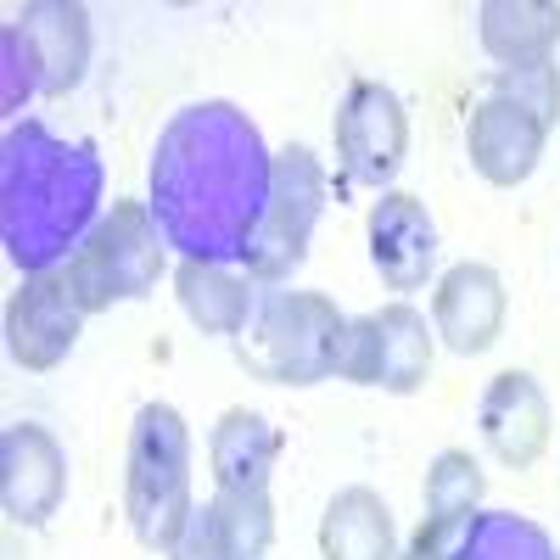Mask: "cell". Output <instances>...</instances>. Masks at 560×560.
Masks as SVG:
<instances>
[{
  "label": "cell",
  "mask_w": 560,
  "mask_h": 560,
  "mask_svg": "<svg viewBox=\"0 0 560 560\" xmlns=\"http://www.w3.org/2000/svg\"><path fill=\"white\" fill-rule=\"evenodd\" d=\"M275 158L253 118L230 102L185 107L152 158V219L185 258H242L269 208Z\"/></svg>",
  "instance_id": "cell-1"
},
{
  "label": "cell",
  "mask_w": 560,
  "mask_h": 560,
  "mask_svg": "<svg viewBox=\"0 0 560 560\" xmlns=\"http://www.w3.org/2000/svg\"><path fill=\"white\" fill-rule=\"evenodd\" d=\"M102 202V163L84 140H57L39 118L7 129L0 147V230L23 275L62 269L90 236Z\"/></svg>",
  "instance_id": "cell-2"
},
{
  "label": "cell",
  "mask_w": 560,
  "mask_h": 560,
  "mask_svg": "<svg viewBox=\"0 0 560 560\" xmlns=\"http://www.w3.org/2000/svg\"><path fill=\"white\" fill-rule=\"evenodd\" d=\"M348 314L325 292H269L253 325L236 337V359L247 376L269 387H314L342 370Z\"/></svg>",
  "instance_id": "cell-3"
},
{
  "label": "cell",
  "mask_w": 560,
  "mask_h": 560,
  "mask_svg": "<svg viewBox=\"0 0 560 560\" xmlns=\"http://www.w3.org/2000/svg\"><path fill=\"white\" fill-rule=\"evenodd\" d=\"M191 432L174 404H140L129 427L124 516L147 549H174L191 522Z\"/></svg>",
  "instance_id": "cell-4"
},
{
  "label": "cell",
  "mask_w": 560,
  "mask_h": 560,
  "mask_svg": "<svg viewBox=\"0 0 560 560\" xmlns=\"http://www.w3.org/2000/svg\"><path fill=\"white\" fill-rule=\"evenodd\" d=\"M163 247L168 242L147 202H113L62 264L73 303L84 314H107L113 303L147 298L163 275Z\"/></svg>",
  "instance_id": "cell-5"
},
{
  "label": "cell",
  "mask_w": 560,
  "mask_h": 560,
  "mask_svg": "<svg viewBox=\"0 0 560 560\" xmlns=\"http://www.w3.org/2000/svg\"><path fill=\"white\" fill-rule=\"evenodd\" d=\"M325 168L308 147H287L275 152V179H269V208L253 230V242L242 253L253 280H292L308 258L314 224L325 213Z\"/></svg>",
  "instance_id": "cell-6"
},
{
  "label": "cell",
  "mask_w": 560,
  "mask_h": 560,
  "mask_svg": "<svg viewBox=\"0 0 560 560\" xmlns=\"http://www.w3.org/2000/svg\"><path fill=\"white\" fill-rule=\"evenodd\" d=\"M432 353H438V331L427 325V314L409 303H382L348 319V348L337 376L353 387H382L393 398H409L427 387Z\"/></svg>",
  "instance_id": "cell-7"
},
{
  "label": "cell",
  "mask_w": 560,
  "mask_h": 560,
  "mask_svg": "<svg viewBox=\"0 0 560 560\" xmlns=\"http://www.w3.org/2000/svg\"><path fill=\"white\" fill-rule=\"evenodd\" d=\"M337 163L353 185H382L404 168V152H409V113L398 102V90L382 84V79H353L348 96L337 107Z\"/></svg>",
  "instance_id": "cell-8"
},
{
  "label": "cell",
  "mask_w": 560,
  "mask_h": 560,
  "mask_svg": "<svg viewBox=\"0 0 560 560\" xmlns=\"http://www.w3.org/2000/svg\"><path fill=\"white\" fill-rule=\"evenodd\" d=\"M84 331V308L68 292L62 269L23 275V287L7 303V353L23 370H57Z\"/></svg>",
  "instance_id": "cell-9"
},
{
  "label": "cell",
  "mask_w": 560,
  "mask_h": 560,
  "mask_svg": "<svg viewBox=\"0 0 560 560\" xmlns=\"http://www.w3.org/2000/svg\"><path fill=\"white\" fill-rule=\"evenodd\" d=\"M68 499V454L62 443L18 420V427L0 432V504H7V522L18 527H45Z\"/></svg>",
  "instance_id": "cell-10"
},
{
  "label": "cell",
  "mask_w": 560,
  "mask_h": 560,
  "mask_svg": "<svg viewBox=\"0 0 560 560\" xmlns=\"http://www.w3.org/2000/svg\"><path fill=\"white\" fill-rule=\"evenodd\" d=\"M364 242H370V264H376V275L393 292H420L427 275L438 269V253H443L438 247V219L409 191H382L370 202Z\"/></svg>",
  "instance_id": "cell-11"
},
{
  "label": "cell",
  "mask_w": 560,
  "mask_h": 560,
  "mask_svg": "<svg viewBox=\"0 0 560 560\" xmlns=\"http://www.w3.org/2000/svg\"><path fill=\"white\" fill-rule=\"evenodd\" d=\"M432 331L459 359H482L499 342V331H504V280H499L493 264L465 258V264L443 269L438 292H432Z\"/></svg>",
  "instance_id": "cell-12"
},
{
  "label": "cell",
  "mask_w": 560,
  "mask_h": 560,
  "mask_svg": "<svg viewBox=\"0 0 560 560\" xmlns=\"http://www.w3.org/2000/svg\"><path fill=\"white\" fill-rule=\"evenodd\" d=\"M482 443L510 471H533L549 448V393L533 370H499L477 404Z\"/></svg>",
  "instance_id": "cell-13"
},
{
  "label": "cell",
  "mask_w": 560,
  "mask_h": 560,
  "mask_svg": "<svg viewBox=\"0 0 560 560\" xmlns=\"http://www.w3.org/2000/svg\"><path fill=\"white\" fill-rule=\"evenodd\" d=\"M18 39L34 62V79H39V96H68V90L84 84V68H90V12L79 0H34V7L18 12Z\"/></svg>",
  "instance_id": "cell-14"
},
{
  "label": "cell",
  "mask_w": 560,
  "mask_h": 560,
  "mask_svg": "<svg viewBox=\"0 0 560 560\" xmlns=\"http://www.w3.org/2000/svg\"><path fill=\"white\" fill-rule=\"evenodd\" d=\"M544 147H549V124H538L527 107L504 96H488L471 113V129H465V158L499 191H516L522 179H533V168L544 163Z\"/></svg>",
  "instance_id": "cell-15"
},
{
  "label": "cell",
  "mask_w": 560,
  "mask_h": 560,
  "mask_svg": "<svg viewBox=\"0 0 560 560\" xmlns=\"http://www.w3.org/2000/svg\"><path fill=\"white\" fill-rule=\"evenodd\" d=\"M280 448H287V438H280V427H269L258 409H242V404L224 409L213 438H208L213 488L219 493H264Z\"/></svg>",
  "instance_id": "cell-16"
},
{
  "label": "cell",
  "mask_w": 560,
  "mask_h": 560,
  "mask_svg": "<svg viewBox=\"0 0 560 560\" xmlns=\"http://www.w3.org/2000/svg\"><path fill=\"white\" fill-rule=\"evenodd\" d=\"M174 298H179L185 319H191L202 337H242L253 325V314H258L253 275H236V269L208 264V258H179Z\"/></svg>",
  "instance_id": "cell-17"
},
{
  "label": "cell",
  "mask_w": 560,
  "mask_h": 560,
  "mask_svg": "<svg viewBox=\"0 0 560 560\" xmlns=\"http://www.w3.org/2000/svg\"><path fill=\"white\" fill-rule=\"evenodd\" d=\"M319 560H398V527L376 488H342L331 493L319 516Z\"/></svg>",
  "instance_id": "cell-18"
},
{
  "label": "cell",
  "mask_w": 560,
  "mask_h": 560,
  "mask_svg": "<svg viewBox=\"0 0 560 560\" xmlns=\"http://www.w3.org/2000/svg\"><path fill=\"white\" fill-rule=\"evenodd\" d=\"M477 34H482V51L499 68L555 62L560 7H555V0H482V7H477Z\"/></svg>",
  "instance_id": "cell-19"
},
{
  "label": "cell",
  "mask_w": 560,
  "mask_h": 560,
  "mask_svg": "<svg viewBox=\"0 0 560 560\" xmlns=\"http://www.w3.org/2000/svg\"><path fill=\"white\" fill-rule=\"evenodd\" d=\"M454 560H555V544L544 527L510 516V510H493V516H471Z\"/></svg>",
  "instance_id": "cell-20"
},
{
  "label": "cell",
  "mask_w": 560,
  "mask_h": 560,
  "mask_svg": "<svg viewBox=\"0 0 560 560\" xmlns=\"http://www.w3.org/2000/svg\"><path fill=\"white\" fill-rule=\"evenodd\" d=\"M213 527L224 538L230 560H264L275 544V504L269 488L264 493H213Z\"/></svg>",
  "instance_id": "cell-21"
},
{
  "label": "cell",
  "mask_w": 560,
  "mask_h": 560,
  "mask_svg": "<svg viewBox=\"0 0 560 560\" xmlns=\"http://www.w3.org/2000/svg\"><path fill=\"white\" fill-rule=\"evenodd\" d=\"M482 493H488V477H482V465L465 448H443L427 465V516H438V522L477 516Z\"/></svg>",
  "instance_id": "cell-22"
},
{
  "label": "cell",
  "mask_w": 560,
  "mask_h": 560,
  "mask_svg": "<svg viewBox=\"0 0 560 560\" xmlns=\"http://www.w3.org/2000/svg\"><path fill=\"white\" fill-rule=\"evenodd\" d=\"M493 96L527 107L538 124H560V68L555 62H533V68H499L493 73Z\"/></svg>",
  "instance_id": "cell-23"
},
{
  "label": "cell",
  "mask_w": 560,
  "mask_h": 560,
  "mask_svg": "<svg viewBox=\"0 0 560 560\" xmlns=\"http://www.w3.org/2000/svg\"><path fill=\"white\" fill-rule=\"evenodd\" d=\"M0 57H7V90H0V107L23 113V102L39 96V79H34V62H28V51H23V39H18L12 23L0 28Z\"/></svg>",
  "instance_id": "cell-24"
},
{
  "label": "cell",
  "mask_w": 560,
  "mask_h": 560,
  "mask_svg": "<svg viewBox=\"0 0 560 560\" xmlns=\"http://www.w3.org/2000/svg\"><path fill=\"white\" fill-rule=\"evenodd\" d=\"M465 527H471V516H454V522L427 516V522L415 527V538L404 544V555H398V560H454V555H459V544H465Z\"/></svg>",
  "instance_id": "cell-25"
},
{
  "label": "cell",
  "mask_w": 560,
  "mask_h": 560,
  "mask_svg": "<svg viewBox=\"0 0 560 560\" xmlns=\"http://www.w3.org/2000/svg\"><path fill=\"white\" fill-rule=\"evenodd\" d=\"M168 555H174V560H230L208 504H197V510H191V522H185V533L174 538V549H168Z\"/></svg>",
  "instance_id": "cell-26"
}]
</instances>
